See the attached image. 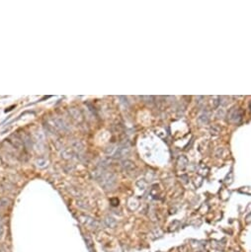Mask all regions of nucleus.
<instances>
[{
	"label": "nucleus",
	"mask_w": 251,
	"mask_h": 252,
	"mask_svg": "<svg viewBox=\"0 0 251 252\" xmlns=\"http://www.w3.org/2000/svg\"><path fill=\"white\" fill-rule=\"evenodd\" d=\"M3 234H4V226L0 223V238H2Z\"/></svg>",
	"instance_id": "5"
},
{
	"label": "nucleus",
	"mask_w": 251,
	"mask_h": 252,
	"mask_svg": "<svg viewBox=\"0 0 251 252\" xmlns=\"http://www.w3.org/2000/svg\"><path fill=\"white\" fill-rule=\"evenodd\" d=\"M79 221H81L82 224H84L85 226H87L88 229L96 230L99 229V224L98 221H96L93 218L86 215H80L79 216Z\"/></svg>",
	"instance_id": "2"
},
{
	"label": "nucleus",
	"mask_w": 251,
	"mask_h": 252,
	"mask_svg": "<svg viewBox=\"0 0 251 252\" xmlns=\"http://www.w3.org/2000/svg\"><path fill=\"white\" fill-rule=\"evenodd\" d=\"M240 192H241V193H244V194H249V195H251V188H249V187H245L244 189H241V190H240Z\"/></svg>",
	"instance_id": "4"
},
{
	"label": "nucleus",
	"mask_w": 251,
	"mask_h": 252,
	"mask_svg": "<svg viewBox=\"0 0 251 252\" xmlns=\"http://www.w3.org/2000/svg\"><path fill=\"white\" fill-rule=\"evenodd\" d=\"M104 223L108 227H111V229H114L117 226V221L112 216H106L104 219Z\"/></svg>",
	"instance_id": "3"
},
{
	"label": "nucleus",
	"mask_w": 251,
	"mask_h": 252,
	"mask_svg": "<svg viewBox=\"0 0 251 252\" xmlns=\"http://www.w3.org/2000/svg\"><path fill=\"white\" fill-rule=\"evenodd\" d=\"M93 176L99 182L100 185L103 187L104 189H106V190H111L116 185V177L115 175L111 174V173H103L100 171H95Z\"/></svg>",
	"instance_id": "1"
}]
</instances>
